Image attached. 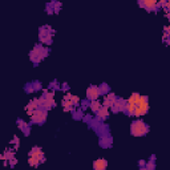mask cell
Listing matches in <instances>:
<instances>
[{"mask_svg": "<svg viewBox=\"0 0 170 170\" xmlns=\"http://www.w3.org/2000/svg\"><path fill=\"white\" fill-rule=\"evenodd\" d=\"M18 126H19V129L24 133V136H29V133H31V125H29V124H27L24 120L19 118V120H18Z\"/></svg>", "mask_w": 170, "mask_h": 170, "instance_id": "obj_14", "label": "cell"}, {"mask_svg": "<svg viewBox=\"0 0 170 170\" xmlns=\"http://www.w3.org/2000/svg\"><path fill=\"white\" fill-rule=\"evenodd\" d=\"M108 168V161L104 158H99L93 162V169L95 170H105Z\"/></svg>", "mask_w": 170, "mask_h": 170, "instance_id": "obj_15", "label": "cell"}, {"mask_svg": "<svg viewBox=\"0 0 170 170\" xmlns=\"http://www.w3.org/2000/svg\"><path fill=\"white\" fill-rule=\"evenodd\" d=\"M55 35V29L51 25H42L39 29V40L41 44L51 45L52 44V36Z\"/></svg>", "mask_w": 170, "mask_h": 170, "instance_id": "obj_3", "label": "cell"}, {"mask_svg": "<svg viewBox=\"0 0 170 170\" xmlns=\"http://www.w3.org/2000/svg\"><path fill=\"white\" fill-rule=\"evenodd\" d=\"M49 89H52V91H57V89H61V84H59L56 80H53V81H51V84H49Z\"/></svg>", "mask_w": 170, "mask_h": 170, "instance_id": "obj_24", "label": "cell"}, {"mask_svg": "<svg viewBox=\"0 0 170 170\" xmlns=\"http://www.w3.org/2000/svg\"><path fill=\"white\" fill-rule=\"evenodd\" d=\"M28 156H29L28 164L31 165V166H39L41 162H44V161H45L44 153H42L41 148H39V146L32 148V150L28 153Z\"/></svg>", "mask_w": 170, "mask_h": 170, "instance_id": "obj_2", "label": "cell"}, {"mask_svg": "<svg viewBox=\"0 0 170 170\" xmlns=\"http://www.w3.org/2000/svg\"><path fill=\"white\" fill-rule=\"evenodd\" d=\"M47 116H48V110L45 108H37L35 112L31 114V122L32 124H37V125H42L47 121Z\"/></svg>", "mask_w": 170, "mask_h": 170, "instance_id": "obj_4", "label": "cell"}, {"mask_svg": "<svg viewBox=\"0 0 170 170\" xmlns=\"http://www.w3.org/2000/svg\"><path fill=\"white\" fill-rule=\"evenodd\" d=\"M96 133L99 134L100 137H101V136H105V134H109V126L103 124V125H101V126L99 127V129L96 130Z\"/></svg>", "mask_w": 170, "mask_h": 170, "instance_id": "obj_16", "label": "cell"}, {"mask_svg": "<svg viewBox=\"0 0 170 170\" xmlns=\"http://www.w3.org/2000/svg\"><path fill=\"white\" fill-rule=\"evenodd\" d=\"M33 51H35V52L41 57V60H42V59H45L49 55V52H51L49 48H47V47H44L42 44H36L35 47H33Z\"/></svg>", "mask_w": 170, "mask_h": 170, "instance_id": "obj_9", "label": "cell"}, {"mask_svg": "<svg viewBox=\"0 0 170 170\" xmlns=\"http://www.w3.org/2000/svg\"><path fill=\"white\" fill-rule=\"evenodd\" d=\"M61 89H63V91H69V85H68L67 83H64V84H61Z\"/></svg>", "mask_w": 170, "mask_h": 170, "instance_id": "obj_30", "label": "cell"}, {"mask_svg": "<svg viewBox=\"0 0 170 170\" xmlns=\"http://www.w3.org/2000/svg\"><path fill=\"white\" fill-rule=\"evenodd\" d=\"M99 88H100V91H101V95L106 96L108 93H110V87L106 83H103L101 85H99Z\"/></svg>", "mask_w": 170, "mask_h": 170, "instance_id": "obj_19", "label": "cell"}, {"mask_svg": "<svg viewBox=\"0 0 170 170\" xmlns=\"http://www.w3.org/2000/svg\"><path fill=\"white\" fill-rule=\"evenodd\" d=\"M116 100H117V96L114 95V93H108V95L105 96V99H104V106H106V108H112L113 104L116 103Z\"/></svg>", "mask_w": 170, "mask_h": 170, "instance_id": "obj_12", "label": "cell"}, {"mask_svg": "<svg viewBox=\"0 0 170 170\" xmlns=\"http://www.w3.org/2000/svg\"><path fill=\"white\" fill-rule=\"evenodd\" d=\"M32 83H33L35 92H39V91H41V89H42V85H41V83L39 81V80H35V81H32Z\"/></svg>", "mask_w": 170, "mask_h": 170, "instance_id": "obj_27", "label": "cell"}, {"mask_svg": "<svg viewBox=\"0 0 170 170\" xmlns=\"http://www.w3.org/2000/svg\"><path fill=\"white\" fill-rule=\"evenodd\" d=\"M164 10L166 12H170V0H168V3H166V6H165Z\"/></svg>", "mask_w": 170, "mask_h": 170, "instance_id": "obj_32", "label": "cell"}, {"mask_svg": "<svg viewBox=\"0 0 170 170\" xmlns=\"http://www.w3.org/2000/svg\"><path fill=\"white\" fill-rule=\"evenodd\" d=\"M92 120H93V117L91 116V114H85V116L83 117V121L88 122V124H91V122H92Z\"/></svg>", "mask_w": 170, "mask_h": 170, "instance_id": "obj_29", "label": "cell"}, {"mask_svg": "<svg viewBox=\"0 0 170 170\" xmlns=\"http://www.w3.org/2000/svg\"><path fill=\"white\" fill-rule=\"evenodd\" d=\"M140 97H141V96H140V93L134 92V93H132V96L129 97V100H127V101L132 103V104H137L138 101H140Z\"/></svg>", "mask_w": 170, "mask_h": 170, "instance_id": "obj_21", "label": "cell"}, {"mask_svg": "<svg viewBox=\"0 0 170 170\" xmlns=\"http://www.w3.org/2000/svg\"><path fill=\"white\" fill-rule=\"evenodd\" d=\"M138 165H140L141 168H144V166H146V162H145V161H140Z\"/></svg>", "mask_w": 170, "mask_h": 170, "instance_id": "obj_33", "label": "cell"}, {"mask_svg": "<svg viewBox=\"0 0 170 170\" xmlns=\"http://www.w3.org/2000/svg\"><path fill=\"white\" fill-rule=\"evenodd\" d=\"M112 112L113 113H120V112H124L126 113V109H127V101L124 99H117L116 103L113 104L112 108Z\"/></svg>", "mask_w": 170, "mask_h": 170, "instance_id": "obj_7", "label": "cell"}, {"mask_svg": "<svg viewBox=\"0 0 170 170\" xmlns=\"http://www.w3.org/2000/svg\"><path fill=\"white\" fill-rule=\"evenodd\" d=\"M108 109H109V108H106V106L103 105V106H101V108L96 112V117L99 118L100 121H105L106 118L109 117V110H108Z\"/></svg>", "mask_w": 170, "mask_h": 170, "instance_id": "obj_13", "label": "cell"}, {"mask_svg": "<svg viewBox=\"0 0 170 170\" xmlns=\"http://www.w3.org/2000/svg\"><path fill=\"white\" fill-rule=\"evenodd\" d=\"M99 144H100V146H101V148L108 149V148L112 146L113 140H112V137H110V134H105V136H101V137H100Z\"/></svg>", "mask_w": 170, "mask_h": 170, "instance_id": "obj_10", "label": "cell"}, {"mask_svg": "<svg viewBox=\"0 0 170 170\" xmlns=\"http://www.w3.org/2000/svg\"><path fill=\"white\" fill-rule=\"evenodd\" d=\"M40 100L39 99H33L32 101H29L28 103V105H27V113L31 116V114L35 112V110L37 109V108H40Z\"/></svg>", "mask_w": 170, "mask_h": 170, "instance_id": "obj_11", "label": "cell"}, {"mask_svg": "<svg viewBox=\"0 0 170 170\" xmlns=\"http://www.w3.org/2000/svg\"><path fill=\"white\" fill-rule=\"evenodd\" d=\"M149 110V101L146 96H141L140 97V101L137 103V108H136V117H141L144 114H146Z\"/></svg>", "mask_w": 170, "mask_h": 170, "instance_id": "obj_5", "label": "cell"}, {"mask_svg": "<svg viewBox=\"0 0 170 170\" xmlns=\"http://www.w3.org/2000/svg\"><path fill=\"white\" fill-rule=\"evenodd\" d=\"M41 106H42V108H45L47 110H49V109H52V108L56 106V103H55V100H45Z\"/></svg>", "mask_w": 170, "mask_h": 170, "instance_id": "obj_18", "label": "cell"}, {"mask_svg": "<svg viewBox=\"0 0 170 170\" xmlns=\"http://www.w3.org/2000/svg\"><path fill=\"white\" fill-rule=\"evenodd\" d=\"M101 106H103V105H101L100 103H99V101H97V100H93V101H91V106H89V108H91L92 109V112H97V110H99L100 108H101Z\"/></svg>", "mask_w": 170, "mask_h": 170, "instance_id": "obj_20", "label": "cell"}, {"mask_svg": "<svg viewBox=\"0 0 170 170\" xmlns=\"http://www.w3.org/2000/svg\"><path fill=\"white\" fill-rule=\"evenodd\" d=\"M130 133L134 137H142L149 133V125L142 120H136L130 124Z\"/></svg>", "mask_w": 170, "mask_h": 170, "instance_id": "obj_1", "label": "cell"}, {"mask_svg": "<svg viewBox=\"0 0 170 170\" xmlns=\"http://www.w3.org/2000/svg\"><path fill=\"white\" fill-rule=\"evenodd\" d=\"M24 91L25 93H28V95H31V93L35 92V88H33V83H27L24 85Z\"/></svg>", "mask_w": 170, "mask_h": 170, "instance_id": "obj_22", "label": "cell"}, {"mask_svg": "<svg viewBox=\"0 0 170 170\" xmlns=\"http://www.w3.org/2000/svg\"><path fill=\"white\" fill-rule=\"evenodd\" d=\"M12 144H15V146L19 145V137H18V136H15V137H14V140H12Z\"/></svg>", "mask_w": 170, "mask_h": 170, "instance_id": "obj_31", "label": "cell"}, {"mask_svg": "<svg viewBox=\"0 0 170 170\" xmlns=\"http://www.w3.org/2000/svg\"><path fill=\"white\" fill-rule=\"evenodd\" d=\"M145 169H148V170H154V169H156L154 160H149L148 162H146V166H145Z\"/></svg>", "mask_w": 170, "mask_h": 170, "instance_id": "obj_26", "label": "cell"}, {"mask_svg": "<svg viewBox=\"0 0 170 170\" xmlns=\"http://www.w3.org/2000/svg\"><path fill=\"white\" fill-rule=\"evenodd\" d=\"M53 4V8H55V14H59L60 12V10H61V3L60 2H57V0H52L51 2Z\"/></svg>", "mask_w": 170, "mask_h": 170, "instance_id": "obj_23", "label": "cell"}, {"mask_svg": "<svg viewBox=\"0 0 170 170\" xmlns=\"http://www.w3.org/2000/svg\"><path fill=\"white\" fill-rule=\"evenodd\" d=\"M80 105H81V109L85 110V109H88L89 106H91V101H89L88 99H87V100H83L81 103H80Z\"/></svg>", "mask_w": 170, "mask_h": 170, "instance_id": "obj_28", "label": "cell"}, {"mask_svg": "<svg viewBox=\"0 0 170 170\" xmlns=\"http://www.w3.org/2000/svg\"><path fill=\"white\" fill-rule=\"evenodd\" d=\"M72 116H73V120H83L84 117V113H83V109H75L73 112H72Z\"/></svg>", "mask_w": 170, "mask_h": 170, "instance_id": "obj_17", "label": "cell"}, {"mask_svg": "<svg viewBox=\"0 0 170 170\" xmlns=\"http://www.w3.org/2000/svg\"><path fill=\"white\" fill-rule=\"evenodd\" d=\"M138 6L148 12H153L158 10V0H138Z\"/></svg>", "mask_w": 170, "mask_h": 170, "instance_id": "obj_6", "label": "cell"}, {"mask_svg": "<svg viewBox=\"0 0 170 170\" xmlns=\"http://www.w3.org/2000/svg\"><path fill=\"white\" fill-rule=\"evenodd\" d=\"M85 95H87L85 97H87L89 101H93V100H97L101 96V91H100L99 87H96V85H91V87H88Z\"/></svg>", "mask_w": 170, "mask_h": 170, "instance_id": "obj_8", "label": "cell"}, {"mask_svg": "<svg viewBox=\"0 0 170 170\" xmlns=\"http://www.w3.org/2000/svg\"><path fill=\"white\" fill-rule=\"evenodd\" d=\"M45 11H47V14L48 15H53L55 14V8H53V4L52 3H48L45 6Z\"/></svg>", "mask_w": 170, "mask_h": 170, "instance_id": "obj_25", "label": "cell"}]
</instances>
